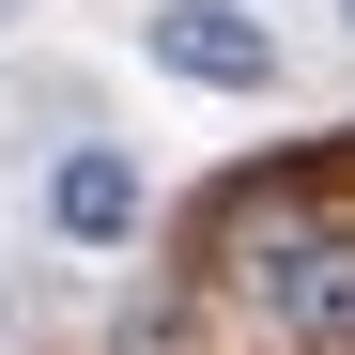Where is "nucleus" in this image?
<instances>
[{"mask_svg": "<svg viewBox=\"0 0 355 355\" xmlns=\"http://www.w3.org/2000/svg\"><path fill=\"white\" fill-rule=\"evenodd\" d=\"M46 232H62V248H124V232H139V155L78 139L62 170H46Z\"/></svg>", "mask_w": 355, "mask_h": 355, "instance_id": "obj_3", "label": "nucleus"}, {"mask_svg": "<svg viewBox=\"0 0 355 355\" xmlns=\"http://www.w3.org/2000/svg\"><path fill=\"white\" fill-rule=\"evenodd\" d=\"M186 93H278V31L248 16V0H170V16L139 31Z\"/></svg>", "mask_w": 355, "mask_h": 355, "instance_id": "obj_2", "label": "nucleus"}, {"mask_svg": "<svg viewBox=\"0 0 355 355\" xmlns=\"http://www.w3.org/2000/svg\"><path fill=\"white\" fill-rule=\"evenodd\" d=\"M248 293H263V324L293 355H355V232H278L248 263Z\"/></svg>", "mask_w": 355, "mask_h": 355, "instance_id": "obj_1", "label": "nucleus"}, {"mask_svg": "<svg viewBox=\"0 0 355 355\" xmlns=\"http://www.w3.org/2000/svg\"><path fill=\"white\" fill-rule=\"evenodd\" d=\"M340 16H355V0H340Z\"/></svg>", "mask_w": 355, "mask_h": 355, "instance_id": "obj_5", "label": "nucleus"}, {"mask_svg": "<svg viewBox=\"0 0 355 355\" xmlns=\"http://www.w3.org/2000/svg\"><path fill=\"white\" fill-rule=\"evenodd\" d=\"M0 16H16V0H0Z\"/></svg>", "mask_w": 355, "mask_h": 355, "instance_id": "obj_4", "label": "nucleus"}]
</instances>
